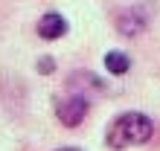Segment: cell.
I'll list each match as a JSON object with an SVG mask.
<instances>
[{
  "mask_svg": "<svg viewBox=\"0 0 160 151\" xmlns=\"http://www.w3.org/2000/svg\"><path fill=\"white\" fill-rule=\"evenodd\" d=\"M154 134V125L146 113H137V110H128L117 116L108 128V145L111 148H128V145H140V143H148Z\"/></svg>",
  "mask_w": 160,
  "mask_h": 151,
  "instance_id": "6da1fadb",
  "label": "cell"
},
{
  "mask_svg": "<svg viewBox=\"0 0 160 151\" xmlns=\"http://www.w3.org/2000/svg\"><path fill=\"white\" fill-rule=\"evenodd\" d=\"M88 110H90V102H88V96H82V93H73V96L58 102V119H61V125H67V128L82 125V119L88 116Z\"/></svg>",
  "mask_w": 160,
  "mask_h": 151,
  "instance_id": "7a4b0ae2",
  "label": "cell"
},
{
  "mask_svg": "<svg viewBox=\"0 0 160 151\" xmlns=\"http://www.w3.org/2000/svg\"><path fill=\"white\" fill-rule=\"evenodd\" d=\"M64 32H67V21H64L58 12H47L38 21V35L44 41H55V38H61Z\"/></svg>",
  "mask_w": 160,
  "mask_h": 151,
  "instance_id": "3957f363",
  "label": "cell"
},
{
  "mask_svg": "<svg viewBox=\"0 0 160 151\" xmlns=\"http://www.w3.org/2000/svg\"><path fill=\"white\" fill-rule=\"evenodd\" d=\"M117 26H119L122 35H140V32L146 29V17L140 15V6L119 12V15H117Z\"/></svg>",
  "mask_w": 160,
  "mask_h": 151,
  "instance_id": "277c9868",
  "label": "cell"
},
{
  "mask_svg": "<svg viewBox=\"0 0 160 151\" xmlns=\"http://www.w3.org/2000/svg\"><path fill=\"white\" fill-rule=\"evenodd\" d=\"M105 70H108V73H114V76H125V73L131 70V58H128L125 52L114 50V52H108V55H105Z\"/></svg>",
  "mask_w": 160,
  "mask_h": 151,
  "instance_id": "5b68a950",
  "label": "cell"
},
{
  "mask_svg": "<svg viewBox=\"0 0 160 151\" xmlns=\"http://www.w3.org/2000/svg\"><path fill=\"white\" fill-rule=\"evenodd\" d=\"M52 70H55V58H50V55L38 58V73H52Z\"/></svg>",
  "mask_w": 160,
  "mask_h": 151,
  "instance_id": "8992f818",
  "label": "cell"
},
{
  "mask_svg": "<svg viewBox=\"0 0 160 151\" xmlns=\"http://www.w3.org/2000/svg\"><path fill=\"white\" fill-rule=\"evenodd\" d=\"M58 151H82V148H58Z\"/></svg>",
  "mask_w": 160,
  "mask_h": 151,
  "instance_id": "52a82bcc",
  "label": "cell"
}]
</instances>
